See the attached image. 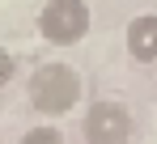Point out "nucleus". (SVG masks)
Segmentation results:
<instances>
[{
  "label": "nucleus",
  "mask_w": 157,
  "mask_h": 144,
  "mask_svg": "<svg viewBox=\"0 0 157 144\" xmlns=\"http://www.w3.org/2000/svg\"><path fill=\"white\" fill-rule=\"evenodd\" d=\"M136 123H132V110L119 102V97H98L85 119H81V136L85 144H128Z\"/></svg>",
  "instance_id": "3"
},
{
  "label": "nucleus",
  "mask_w": 157,
  "mask_h": 144,
  "mask_svg": "<svg viewBox=\"0 0 157 144\" xmlns=\"http://www.w3.org/2000/svg\"><path fill=\"white\" fill-rule=\"evenodd\" d=\"M38 34L51 47H77L89 34V4L85 0H47L38 13Z\"/></svg>",
  "instance_id": "2"
},
{
  "label": "nucleus",
  "mask_w": 157,
  "mask_h": 144,
  "mask_svg": "<svg viewBox=\"0 0 157 144\" xmlns=\"http://www.w3.org/2000/svg\"><path fill=\"white\" fill-rule=\"evenodd\" d=\"M123 43H128V55L136 59V64H157V13L132 17Z\"/></svg>",
  "instance_id": "4"
},
{
  "label": "nucleus",
  "mask_w": 157,
  "mask_h": 144,
  "mask_svg": "<svg viewBox=\"0 0 157 144\" xmlns=\"http://www.w3.org/2000/svg\"><path fill=\"white\" fill-rule=\"evenodd\" d=\"M13 72H17V59H13V51H9V47H0V89L13 81Z\"/></svg>",
  "instance_id": "6"
},
{
  "label": "nucleus",
  "mask_w": 157,
  "mask_h": 144,
  "mask_svg": "<svg viewBox=\"0 0 157 144\" xmlns=\"http://www.w3.org/2000/svg\"><path fill=\"white\" fill-rule=\"evenodd\" d=\"M17 144H68V140H64V131H59L55 123H38V127H30Z\"/></svg>",
  "instance_id": "5"
},
{
  "label": "nucleus",
  "mask_w": 157,
  "mask_h": 144,
  "mask_svg": "<svg viewBox=\"0 0 157 144\" xmlns=\"http://www.w3.org/2000/svg\"><path fill=\"white\" fill-rule=\"evenodd\" d=\"M81 89H85L81 72L72 64H64V59H51V64H38L34 68V76L26 85V97H30V106L38 115H51L55 119V115H68L81 102Z\"/></svg>",
  "instance_id": "1"
},
{
  "label": "nucleus",
  "mask_w": 157,
  "mask_h": 144,
  "mask_svg": "<svg viewBox=\"0 0 157 144\" xmlns=\"http://www.w3.org/2000/svg\"><path fill=\"white\" fill-rule=\"evenodd\" d=\"M0 144H4V140H0Z\"/></svg>",
  "instance_id": "7"
}]
</instances>
